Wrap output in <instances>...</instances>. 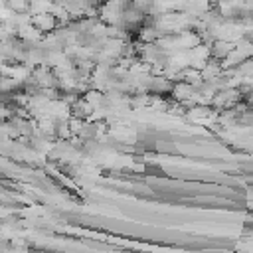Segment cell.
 <instances>
[{
  "label": "cell",
  "instance_id": "cell-1",
  "mask_svg": "<svg viewBox=\"0 0 253 253\" xmlns=\"http://www.w3.org/2000/svg\"><path fill=\"white\" fill-rule=\"evenodd\" d=\"M30 24H32L38 32H51V30L57 26V20H55L49 12H43V14H34Z\"/></svg>",
  "mask_w": 253,
  "mask_h": 253
}]
</instances>
